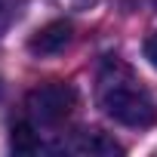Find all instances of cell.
I'll return each instance as SVG.
<instances>
[{
	"label": "cell",
	"instance_id": "obj_1",
	"mask_svg": "<svg viewBox=\"0 0 157 157\" xmlns=\"http://www.w3.org/2000/svg\"><path fill=\"white\" fill-rule=\"evenodd\" d=\"M96 102L114 123H123V126H132V129H145L157 120L154 96L139 80V74L117 56H108L99 65Z\"/></svg>",
	"mask_w": 157,
	"mask_h": 157
},
{
	"label": "cell",
	"instance_id": "obj_2",
	"mask_svg": "<svg viewBox=\"0 0 157 157\" xmlns=\"http://www.w3.org/2000/svg\"><path fill=\"white\" fill-rule=\"evenodd\" d=\"M77 105V93L68 86V83H46V86H37L28 99H25V120L37 129V136L43 129H56L62 126L71 111Z\"/></svg>",
	"mask_w": 157,
	"mask_h": 157
},
{
	"label": "cell",
	"instance_id": "obj_3",
	"mask_svg": "<svg viewBox=\"0 0 157 157\" xmlns=\"http://www.w3.org/2000/svg\"><path fill=\"white\" fill-rule=\"evenodd\" d=\"M49 151H65V154H90V157H111V154H120L123 148L102 136V132H74L68 142H56L49 145Z\"/></svg>",
	"mask_w": 157,
	"mask_h": 157
},
{
	"label": "cell",
	"instance_id": "obj_4",
	"mask_svg": "<svg viewBox=\"0 0 157 157\" xmlns=\"http://www.w3.org/2000/svg\"><path fill=\"white\" fill-rule=\"evenodd\" d=\"M71 37H74L71 22H62V19H59V22L43 25L37 34H31L28 49H31L34 56H40V59H46V56H59V52H65V49H68Z\"/></svg>",
	"mask_w": 157,
	"mask_h": 157
},
{
	"label": "cell",
	"instance_id": "obj_5",
	"mask_svg": "<svg viewBox=\"0 0 157 157\" xmlns=\"http://www.w3.org/2000/svg\"><path fill=\"white\" fill-rule=\"evenodd\" d=\"M25 6H28V0H0V34L10 31V28L22 19Z\"/></svg>",
	"mask_w": 157,
	"mask_h": 157
},
{
	"label": "cell",
	"instance_id": "obj_6",
	"mask_svg": "<svg viewBox=\"0 0 157 157\" xmlns=\"http://www.w3.org/2000/svg\"><path fill=\"white\" fill-rule=\"evenodd\" d=\"M145 59L157 68V31H154V34H148V40H145Z\"/></svg>",
	"mask_w": 157,
	"mask_h": 157
},
{
	"label": "cell",
	"instance_id": "obj_7",
	"mask_svg": "<svg viewBox=\"0 0 157 157\" xmlns=\"http://www.w3.org/2000/svg\"><path fill=\"white\" fill-rule=\"evenodd\" d=\"M62 3H71V6H93L96 0H62Z\"/></svg>",
	"mask_w": 157,
	"mask_h": 157
}]
</instances>
